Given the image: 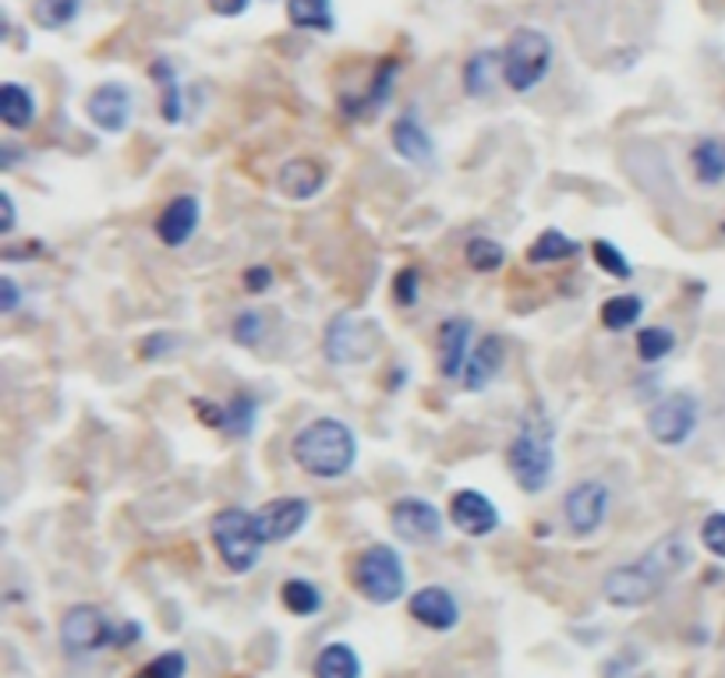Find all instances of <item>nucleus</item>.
Wrapping results in <instances>:
<instances>
[{"instance_id": "f257e3e1", "label": "nucleus", "mask_w": 725, "mask_h": 678, "mask_svg": "<svg viewBox=\"0 0 725 678\" xmlns=\"http://www.w3.org/2000/svg\"><path fill=\"white\" fill-rule=\"evenodd\" d=\"M691 566V548H686L683 534H665L655 548H647L641 558H634L630 566H620L605 576V597L616 608H641L647 600H655L669 579L679 576Z\"/></svg>"}, {"instance_id": "f03ea898", "label": "nucleus", "mask_w": 725, "mask_h": 678, "mask_svg": "<svg viewBox=\"0 0 725 678\" xmlns=\"http://www.w3.org/2000/svg\"><path fill=\"white\" fill-rule=\"evenodd\" d=\"M506 463L521 492L538 495L548 488L552 474H556V424L542 406H531L521 417L517 435L506 445Z\"/></svg>"}, {"instance_id": "7ed1b4c3", "label": "nucleus", "mask_w": 725, "mask_h": 678, "mask_svg": "<svg viewBox=\"0 0 725 678\" xmlns=\"http://www.w3.org/2000/svg\"><path fill=\"white\" fill-rule=\"evenodd\" d=\"M294 463L319 480L343 477L358 459V438L340 417H315L291 442Z\"/></svg>"}, {"instance_id": "20e7f679", "label": "nucleus", "mask_w": 725, "mask_h": 678, "mask_svg": "<svg viewBox=\"0 0 725 678\" xmlns=\"http://www.w3.org/2000/svg\"><path fill=\"white\" fill-rule=\"evenodd\" d=\"M209 537L220 561L231 573L244 576L259 566V555L265 548V537L259 530V516L248 509H220L209 523Z\"/></svg>"}, {"instance_id": "39448f33", "label": "nucleus", "mask_w": 725, "mask_h": 678, "mask_svg": "<svg viewBox=\"0 0 725 678\" xmlns=\"http://www.w3.org/2000/svg\"><path fill=\"white\" fill-rule=\"evenodd\" d=\"M503 82L513 89V92H531L545 82V74L552 68V40L534 26H521L510 32V40L503 47Z\"/></svg>"}, {"instance_id": "423d86ee", "label": "nucleus", "mask_w": 725, "mask_h": 678, "mask_svg": "<svg viewBox=\"0 0 725 678\" xmlns=\"http://www.w3.org/2000/svg\"><path fill=\"white\" fill-rule=\"evenodd\" d=\"M351 579L358 594L372 600V605L386 608L396 605L400 597L407 590V573H404V558L396 555V548L390 545H369L354 558V569Z\"/></svg>"}, {"instance_id": "0eeeda50", "label": "nucleus", "mask_w": 725, "mask_h": 678, "mask_svg": "<svg viewBox=\"0 0 725 678\" xmlns=\"http://www.w3.org/2000/svg\"><path fill=\"white\" fill-rule=\"evenodd\" d=\"M379 351V328L375 322L340 312L330 318L326 333H322V354H326L330 364L351 367V364H365L372 361Z\"/></svg>"}, {"instance_id": "6e6552de", "label": "nucleus", "mask_w": 725, "mask_h": 678, "mask_svg": "<svg viewBox=\"0 0 725 678\" xmlns=\"http://www.w3.org/2000/svg\"><path fill=\"white\" fill-rule=\"evenodd\" d=\"M61 647L68 657H85L113 644V623L97 605H74L61 618Z\"/></svg>"}, {"instance_id": "1a4fd4ad", "label": "nucleus", "mask_w": 725, "mask_h": 678, "mask_svg": "<svg viewBox=\"0 0 725 678\" xmlns=\"http://www.w3.org/2000/svg\"><path fill=\"white\" fill-rule=\"evenodd\" d=\"M701 421V406L691 393H673L652 406L647 414V435H652L665 449H676L686 438L697 432Z\"/></svg>"}, {"instance_id": "9d476101", "label": "nucleus", "mask_w": 725, "mask_h": 678, "mask_svg": "<svg viewBox=\"0 0 725 678\" xmlns=\"http://www.w3.org/2000/svg\"><path fill=\"white\" fill-rule=\"evenodd\" d=\"M563 516H566V527L574 537L598 534L605 516H608V488L595 477L577 480L563 498Z\"/></svg>"}, {"instance_id": "9b49d317", "label": "nucleus", "mask_w": 725, "mask_h": 678, "mask_svg": "<svg viewBox=\"0 0 725 678\" xmlns=\"http://www.w3.org/2000/svg\"><path fill=\"white\" fill-rule=\"evenodd\" d=\"M390 527L407 545H435L443 537V516H439V509L429 498L404 495L390 506Z\"/></svg>"}, {"instance_id": "f8f14e48", "label": "nucleus", "mask_w": 725, "mask_h": 678, "mask_svg": "<svg viewBox=\"0 0 725 678\" xmlns=\"http://www.w3.org/2000/svg\"><path fill=\"white\" fill-rule=\"evenodd\" d=\"M259 516V530L265 537V545H276V540H291L294 534L304 530V523L312 516V502L309 498H273L255 513Z\"/></svg>"}, {"instance_id": "ddd939ff", "label": "nucleus", "mask_w": 725, "mask_h": 678, "mask_svg": "<svg viewBox=\"0 0 725 678\" xmlns=\"http://www.w3.org/2000/svg\"><path fill=\"white\" fill-rule=\"evenodd\" d=\"M450 519L467 537H489L500 530V509H495V502L474 488L450 495Z\"/></svg>"}, {"instance_id": "4468645a", "label": "nucleus", "mask_w": 725, "mask_h": 678, "mask_svg": "<svg viewBox=\"0 0 725 678\" xmlns=\"http://www.w3.org/2000/svg\"><path fill=\"white\" fill-rule=\"evenodd\" d=\"M89 121L107 134H121L131 124V92L121 82H103L85 100Z\"/></svg>"}, {"instance_id": "2eb2a0df", "label": "nucleus", "mask_w": 725, "mask_h": 678, "mask_svg": "<svg viewBox=\"0 0 725 678\" xmlns=\"http://www.w3.org/2000/svg\"><path fill=\"white\" fill-rule=\"evenodd\" d=\"M407 611L414 623H422L432 633H450L461 623V605L446 587H422L417 594H411Z\"/></svg>"}, {"instance_id": "dca6fc26", "label": "nucleus", "mask_w": 725, "mask_h": 678, "mask_svg": "<svg viewBox=\"0 0 725 678\" xmlns=\"http://www.w3.org/2000/svg\"><path fill=\"white\" fill-rule=\"evenodd\" d=\"M474 340V322L471 318H446L439 325V343H435V361L443 378H461L467 367V351Z\"/></svg>"}, {"instance_id": "f3484780", "label": "nucleus", "mask_w": 725, "mask_h": 678, "mask_svg": "<svg viewBox=\"0 0 725 678\" xmlns=\"http://www.w3.org/2000/svg\"><path fill=\"white\" fill-rule=\"evenodd\" d=\"M276 188H280L283 199L309 202V199L319 195L322 188H326V166H322L319 160H312V156H294V160H288L280 166Z\"/></svg>"}, {"instance_id": "a211bd4d", "label": "nucleus", "mask_w": 725, "mask_h": 678, "mask_svg": "<svg viewBox=\"0 0 725 678\" xmlns=\"http://www.w3.org/2000/svg\"><path fill=\"white\" fill-rule=\"evenodd\" d=\"M199 220H202V205L195 195H178L170 199V205L160 212L157 220V234L167 247H184L188 241L195 237L199 230Z\"/></svg>"}, {"instance_id": "6ab92c4d", "label": "nucleus", "mask_w": 725, "mask_h": 678, "mask_svg": "<svg viewBox=\"0 0 725 678\" xmlns=\"http://www.w3.org/2000/svg\"><path fill=\"white\" fill-rule=\"evenodd\" d=\"M503 361H506V343H503V336H495V333L482 336L479 346H474L471 357H467L464 375H461L464 389H467V393H482V389H489L492 378L503 372Z\"/></svg>"}, {"instance_id": "aec40b11", "label": "nucleus", "mask_w": 725, "mask_h": 678, "mask_svg": "<svg viewBox=\"0 0 725 678\" xmlns=\"http://www.w3.org/2000/svg\"><path fill=\"white\" fill-rule=\"evenodd\" d=\"M390 139H393V152L400 160H407V163H429L432 160V139H429V131L417 124L414 110H407L404 118L393 124Z\"/></svg>"}, {"instance_id": "412c9836", "label": "nucleus", "mask_w": 725, "mask_h": 678, "mask_svg": "<svg viewBox=\"0 0 725 678\" xmlns=\"http://www.w3.org/2000/svg\"><path fill=\"white\" fill-rule=\"evenodd\" d=\"M0 121L11 131H26L36 121V100L26 85H18V82L0 85Z\"/></svg>"}, {"instance_id": "4be33fe9", "label": "nucleus", "mask_w": 725, "mask_h": 678, "mask_svg": "<svg viewBox=\"0 0 725 678\" xmlns=\"http://www.w3.org/2000/svg\"><path fill=\"white\" fill-rule=\"evenodd\" d=\"M495 68H503V57L495 53V50H479V53L467 57V64H464V92L471 95V100H482V95H489V89L495 82Z\"/></svg>"}, {"instance_id": "5701e85b", "label": "nucleus", "mask_w": 725, "mask_h": 678, "mask_svg": "<svg viewBox=\"0 0 725 678\" xmlns=\"http://www.w3.org/2000/svg\"><path fill=\"white\" fill-rule=\"evenodd\" d=\"M288 22L309 32H333V0H288Z\"/></svg>"}, {"instance_id": "b1692460", "label": "nucleus", "mask_w": 725, "mask_h": 678, "mask_svg": "<svg viewBox=\"0 0 725 678\" xmlns=\"http://www.w3.org/2000/svg\"><path fill=\"white\" fill-rule=\"evenodd\" d=\"M315 678H361V657L348 644H330L315 657Z\"/></svg>"}, {"instance_id": "393cba45", "label": "nucleus", "mask_w": 725, "mask_h": 678, "mask_svg": "<svg viewBox=\"0 0 725 678\" xmlns=\"http://www.w3.org/2000/svg\"><path fill=\"white\" fill-rule=\"evenodd\" d=\"M581 251V244L574 237H566L563 230H545L531 241L527 247V262L531 265H552V262H566Z\"/></svg>"}, {"instance_id": "a878e982", "label": "nucleus", "mask_w": 725, "mask_h": 678, "mask_svg": "<svg viewBox=\"0 0 725 678\" xmlns=\"http://www.w3.org/2000/svg\"><path fill=\"white\" fill-rule=\"evenodd\" d=\"M644 315V301L637 294H616L602 304V325L608 333H626V328H634Z\"/></svg>"}, {"instance_id": "bb28decb", "label": "nucleus", "mask_w": 725, "mask_h": 678, "mask_svg": "<svg viewBox=\"0 0 725 678\" xmlns=\"http://www.w3.org/2000/svg\"><path fill=\"white\" fill-rule=\"evenodd\" d=\"M691 163L701 184H722L725 181V145L715 139H701L691 152Z\"/></svg>"}, {"instance_id": "cd10ccee", "label": "nucleus", "mask_w": 725, "mask_h": 678, "mask_svg": "<svg viewBox=\"0 0 725 678\" xmlns=\"http://www.w3.org/2000/svg\"><path fill=\"white\" fill-rule=\"evenodd\" d=\"M280 600H283V608L298 618H312L322 611V594L315 584H309V579H288V584L280 587Z\"/></svg>"}, {"instance_id": "c85d7f7f", "label": "nucleus", "mask_w": 725, "mask_h": 678, "mask_svg": "<svg viewBox=\"0 0 725 678\" xmlns=\"http://www.w3.org/2000/svg\"><path fill=\"white\" fill-rule=\"evenodd\" d=\"M255 417H259V403L255 396L238 393L231 403L223 406V432L231 438H248L255 432Z\"/></svg>"}, {"instance_id": "c756f323", "label": "nucleus", "mask_w": 725, "mask_h": 678, "mask_svg": "<svg viewBox=\"0 0 725 678\" xmlns=\"http://www.w3.org/2000/svg\"><path fill=\"white\" fill-rule=\"evenodd\" d=\"M149 74L160 82V95H163L160 110H163V121H167V124H178L181 113H184V103H181V85H178L174 68H170V61H152Z\"/></svg>"}, {"instance_id": "7c9ffc66", "label": "nucleus", "mask_w": 725, "mask_h": 678, "mask_svg": "<svg viewBox=\"0 0 725 678\" xmlns=\"http://www.w3.org/2000/svg\"><path fill=\"white\" fill-rule=\"evenodd\" d=\"M464 259H467V265L474 269V273L489 276V273H495V269H503L506 247H503L500 241H492V237H474V241H467V247H464Z\"/></svg>"}, {"instance_id": "2f4dec72", "label": "nucleus", "mask_w": 725, "mask_h": 678, "mask_svg": "<svg viewBox=\"0 0 725 678\" xmlns=\"http://www.w3.org/2000/svg\"><path fill=\"white\" fill-rule=\"evenodd\" d=\"M676 351V333L665 325H652L637 333V357L644 364H658L662 357H669Z\"/></svg>"}, {"instance_id": "473e14b6", "label": "nucleus", "mask_w": 725, "mask_h": 678, "mask_svg": "<svg viewBox=\"0 0 725 678\" xmlns=\"http://www.w3.org/2000/svg\"><path fill=\"white\" fill-rule=\"evenodd\" d=\"M79 18V0H36L32 22L40 29H64Z\"/></svg>"}, {"instance_id": "72a5a7b5", "label": "nucleus", "mask_w": 725, "mask_h": 678, "mask_svg": "<svg viewBox=\"0 0 725 678\" xmlns=\"http://www.w3.org/2000/svg\"><path fill=\"white\" fill-rule=\"evenodd\" d=\"M591 259H595V265L602 269V273H608L613 280H630L634 276V265H630V259L623 255V251L613 244V241H595L591 244Z\"/></svg>"}, {"instance_id": "f704fd0d", "label": "nucleus", "mask_w": 725, "mask_h": 678, "mask_svg": "<svg viewBox=\"0 0 725 678\" xmlns=\"http://www.w3.org/2000/svg\"><path fill=\"white\" fill-rule=\"evenodd\" d=\"M188 671V661L181 650H167L160 657H152V661L135 675V678H184Z\"/></svg>"}, {"instance_id": "c9c22d12", "label": "nucleus", "mask_w": 725, "mask_h": 678, "mask_svg": "<svg viewBox=\"0 0 725 678\" xmlns=\"http://www.w3.org/2000/svg\"><path fill=\"white\" fill-rule=\"evenodd\" d=\"M417 290H422V276H417V269L414 265L400 269L396 280H393V301L400 307H414L417 304Z\"/></svg>"}, {"instance_id": "e433bc0d", "label": "nucleus", "mask_w": 725, "mask_h": 678, "mask_svg": "<svg viewBox=\"0 0 725 678\" xmlns=\"http://www.w3.org/2000/svg\"><path fill=\"white\" fill-rule=\"evenodd\" d=\"M701 545L715 558H725V513H712L701 523Z\"/></svg>"}, {"instance_id": "4c0bfd02", "label": "nucleus", "mask_w": 725, "mask_h": 678, "mask_svg": "<svg viewBox=\"0 0 725 678\" xmlns=\"http://www.w3.org/2000/svg\"><path fill=\"white\" fill-rule=\"evenodd\" d=\"M231 333L241 346H255L262 340V315L259 312H241L231 325Z\"/></svg>"}, {"instance_id": "58836bf2", "label": "nucleus", "mask_w": 725, "mask_h": 678, "mask_svg": "<svg viewBox=\"0 0 725 678\" xmlns=\"http://www.w3.org/2000/svg\"><path fill=\"white\" fill-rule=\"evenodd\" d=\"M167 351H174V336H170V333H152V336H145L142 346H139V354H142L145 361H157V357L167 354Z\"/></svg>"}, {"instance_id": "ea45409f", "label": "nucleus", "mask_w": 725, "mask_h": 678, "mask_svg": "<svg viewBox=\"0 0 725 678\" xmlns=\"http://www.w3.org/2000/svg\"><path fill=\"white\" fill-rule=\"evenodd\" d=\"M270 283H273V273L265 265H255V269H248V273H244L248 294H262V290H270Z\"/></svg>"}, {"instance_id": "a19ab883", "label": "nucleus", "mask_w": 725, "mask_h": 678, "mask_svg": "<svg viewBox=\"0 0 725 678\" xmlns=\"http://www.w3.org/2000/svg\"><path fill=\"white\" fill-rule=\"evenodd\" d=\"M18 301H22V294H18V283L11 276H4V280H0V312H4V315L18 312Z\"/></svg>"}, {"instance_id": "79ce46f5", "label": "nucleus", "mask_w": 725, "mask_h": 678, "mask_svg": "<svg viewBox=\"0 0 725 678\" xmlns=\"http://www.w3.org/2000/svg\"><path fill=\"white\" fill-rule=\"evenodd\" d=\"M192 411L209 424V428H223V406H213V403H205V399H195Z\"/></svg>"}, {"instance_id": "37998d69", "label": "nucleus", "mask_w": 725, "mask_h": 678, "mask_svg": "<svg viewBox=\"0 0 725 678\" xmlns=\"http://www.w3.org/2000/svg\"><path fill=\"white\" fill-rule=\"evenodd\" d=\"M248 4H252V0H209V8H213L217 14H223V18H238V14H244Z\"/></svg>"}, {"instance_id": "c03bdc74", "label": "nucleus", "mask_w": 725, "mask_h": 678, "mask_svg": "<svg viewBox=\"0 0 725 678\" xmlns=\"http://www.w3.org/2000/svg\"><path fill=\"white\" fill-rule=\"evenodd\" d=\"M0 230H4V234L14 230V199L8 191H0Z\"/></svg>"}, {"instance_id": "a18cd8bd", "label": "nucleus", "mask_w": 725, "mask_h": 678, "mask_svg": "<svg viewBox=\"0 0 725 678\" xmlns=\"http://www.w3.org/2000/svg\"><path fill=\"white\" fill-rule=\"evenodd\" d=\"M722 234H725V223H722Z\"/></svg>"}]
</instances>
